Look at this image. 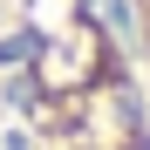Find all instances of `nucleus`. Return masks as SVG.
I'll use <instances>...</instances> for the list:
<instances>
[{"instance_id":"f03ea898","label":"nucleus","mask_w":150,"mask_h":150,"mask_svg":"<svg viewBox=\"0 0 150 150\" xmlns=\"http://www.w3.org/2000/svg\"><path fill=\"white\" fill-rule=\"evenodd\" d=\"M109 21H116V34H123V48L137 62V82L150 96V0H109Z\"/></svg>"},{"instance_id":"f257e3e1","label":"nucleus","mask_w":150,"mask_h":150,"mask_svg":"<svg viewBox=\"0 0 150 150\" xmlns=\"http://www.w3.org/2000/svg\"><path fill=\"white\" fill-rule=\"evenodd\" d=\"M0 150H150L109 0H0Z\"/></svg>"}]
</instances>
